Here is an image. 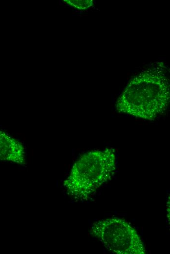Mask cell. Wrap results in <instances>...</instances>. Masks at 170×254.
I'll return each mask as SVG.
<instances>
[{
  "instance_id": "obj_1",
  "label": "cell",
  "mask_w": 170,
  "mask_h": 254,
  "mask_svg": "<svg viewBox=\"0 0 170 254\" xmlns=\"http://www.w3.org/2000/svg\"><path fill=\"white\" fill-rule=\"evenodd\" d=\"M162 64L133 77L116 103V110L134 117L152 121L163 113L170 101V83Z\"/></svg>"
},
{
  "instance_id": "obj_3",
  "label": "cell",
  "mask_w": 170,
  "mask_h": 254,
  "mask_svg": "<svg viewBox=\"0 0 170 254\" xmlns=\"http://www.w3.org/2000/svg\"><path fill=\"white\" fill-rule=\"evenodd\" d=\"M91 234L109 251L123 254H144L145 249L136 231L126 220L110 218L93 225Z\"/></svg>"
},
{
  "instance_id": "obj_2",
  "label": "cell",
  "mask_w": 170,
  "mask_h": 254,
  "mask_svg": "<svg viewBox=\"0 0 170 254\" xmlns=\"http://www.w3.org/2000/svg\"><path fill=\"white\" fill-rule=\"evenodd\" d=\"M116 167L113 148L87 152L74 164L64 185L68 194L74 199L86 200L111 178Z\"/></svg>"
},
{
  "instance_id": "obj_4",
  "label": "cell",
  "mask_w": 170,
  "mask_h": 254,
  "mask_svg": "<svg viewBox=\"0 0 170 254\" xmlns=\"http://www.w3.org/2000/svg\"><path fill=\"white\" fill-rule=\"evenodd\" d=\"M0 160L20 165L26 163V153L22 143L0 130Z\"/></svg>"
},
{
  "instance_id": "obj_5",
  "label": "cell",
  "mask_w": 170,
  "mask_h": 254,
  "mask_svg": "<svg viewBox=\"0 0 170 254\" xmlns=\"http://www.w3.org/2000/svg\"><path fill=\"white\" fill-rule=\"evenodd\" d=\"M69 4L78 9H86L92 5V0H65Z\"/></svg>"
}]
</instances>
